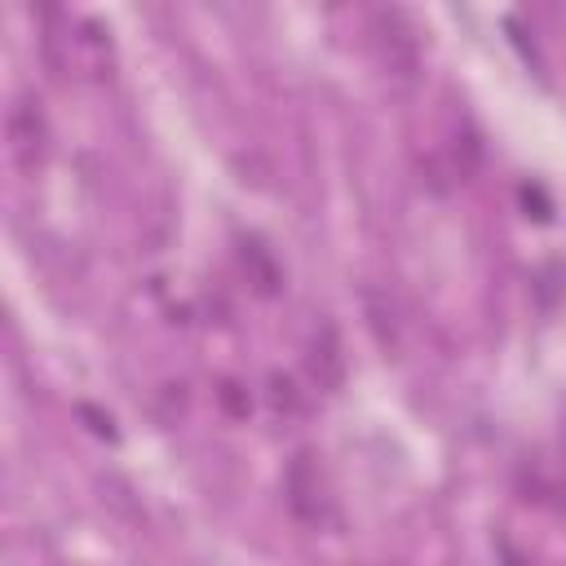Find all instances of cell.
<instances>
[{
    "instance_id": "6da1fadb",
    "label": "cell",
    "mask_w": 566,
    "mask_h": 566,
    "mask_svg": "<svg viewBox=\"0 0 566 566\" xmlns=\"http://www.w3.org/2000/svg\"><path fill=\"white\" fill-rule=\"evenodd\" d=\"M371 49H376L380 71H385L398 88L416 84L420 44H416V31H411L407 13H398V9H376V13H371Z\"/></svg>"
},
{
    "instance_id": "7a4b0ae2",
    "label": "cell",
    "mask_w": 566,
    "mask_h": 566,
    "mask_svg": "<svg viewBox=\"0 0 566 566\" xmlns=\"http://www.w3.org/2000/svg\"><path fill=\"white\" fill-rule=\"evenodd\" d=\"M4 137H9V155L22 172H35L44 150H49V124H44V111L31 93H22L13 106H9V119H4Z\"/></svg>"
},
{
    "instance_id": "3957f363",
    "label": "cell",
    "mask_w": 566,
    "mask_h": 566,
    "mask_svg": "<svg viewBox=\"0 0 566 566\" xmlns=\"http://www.w3.org/2000/svg\"><path fill=\"white\" fill-rule=\"evenodd\" d=\"M287 509L301 517V522H310V526H318L323 517H327V500H323V482H318V469H314V455L310 451H296L292 455V464H287Z\"/></svg>"
},
{
    "instance_id": "277c9868",
    "label": "cell",
    "mask_w": 566,
    "mask_h": 566,
    "mask_svg": "<svg viewBox=\"0 0 566 566\" xmlns=\"http://www.w3.org/2000/svg\"><path fill=\"white\" fill-rule=\"evenodd\" d=\"M305 371H310V380L323 394L340 389V380H345V354H340V336H336L332 323H318L314 327V336L305 345Z\"/></svg>"
},
{
    "instance_id": "5b68a950",
    "label": "cell",
    "mask_w": 566,
    "mask_h": 566,
    "mask_svg": "<svg viewBox=\"0 0 566 566\" xmlns=\"http://www.w3.org/2000/svg\"><path fill=\"white\" fill-rule=\"evenodd\" d=\"M239 261L248 270V283H256L261 296H274L279 292V265H274V256H270V248L261 239H243L239 243Z\"/></svg>"
},
{
    "instance_id": "8992f818",
    "label": "cell",
    "mask_w": 566,
    "mask_h": 566,
    "mask_svg": "<svg viewBox=\"0 0 566 566\" xmlns=\"http://www.w3.org/2000/svg\"><path fill=\"white\" fill-rule=\"evenodd\" d=\"M265 398H270V407H274V416H301L305 411V398H301V389H296V380L292 376H270V389H265Z\"/></svg>"
},
{
    "instance_id": "52a82bcc",
    "label": "cell",
    "mask_w": 566,
    "mask_h": 566,
    "mask_svg": "<svg viewBox=\"0 0 566 566\" xmlns=\"http://www.w3.org/2000/svg\"><path fill=\"white\" fill-rule=\"evenodd\" d=\"M80 416H84V420H88V429H93V433H97V438H115V424H111V416H102V411H93V407H88V402H84V407H80Z\"/></svg>"
},
{
    "instance_id": "ba28073f",
    "label": "cell",
    "mask_w": 566,
    "mask_h": 566,
    "mask_svg": "<svg viewBox=\"0 0 566 566\" xmlns=\"http://www.w3.org/2000/svg\"><path fill=\"white\" fill-rule=\"evenodd\" d=\"M500 557H504V566H522V557H517V548L509 539H500Z\"/></svg>"
}]
</instances>
